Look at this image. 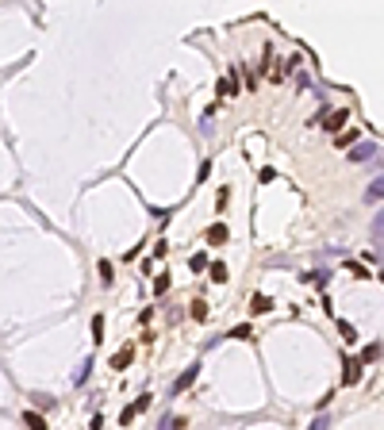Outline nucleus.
Returning a JSON list of instances; mask_svg holds the SVG:
<instances>
[{
	"mask_svg": "<svg viewBox=\"0 0 384 430\" xmlns=\"http://www.w3.org/2000/svg\"><path fill=\"white\" fill-rule=\"evenodd\" d=\"M104 338V315H92V342Z\"/></svg>",
	"mask_w": 384,
	"mask_h": 430,
	"instance_id": "nucleus-11",
	"label": "nucleus"
},
{
	"mask_svg": "<svg viewBox=\"0 0 384 430\" xmlns=\"http://www.w3.org/2000/svg\"><path fill=\"white\" fill-rule=\"evenodd\" d=\"M349 142H358V131H354V127H349L346 135H338V146H349Z\"/></svg>",
	"mask_w": 384,
	"mask_h": 430,
	"instance_id": "nucleus-14",
	"label": "nucleus"
},
{
	"mask_svg": "<svg viewBox=\"0 0 384 430\" xmlns=\"http://www.w3.org/2000/svg\"><path fill=\"white\" fill-rule=\"evenodd\" d=\"M253 330H250V323H238V327H231V338H250Z\"/></svg>",
	"mask_w": 384,
	"mask_h": 430,
	"instance_id": "nucleus-13",
	"label": "nucleus"
},
{
	"mask_svg": "<svg viewBox=\"0 0 384 430\" xmlns=\"http://www.w3.org/2000/svg\"><path fill=\"white\" fill-rule=\"evenodd\" d=\"M208 242H211V246H215V242H227V227H223V223L208 227Z\"/></svg>",
	"mask_w": 384,
	"mask_h": 430,
	"instance_id": "nucleus-6",
	"label": "nucleus"
},
{
	"mask_svg": "<svg viewBox=\"0 0 384 430\" xmlns=\"http://www.w3.org/2000/svg\"><path fill=\"white\" fill-rule=\"evenodd\" d=\"M23 422L31 430H46V419H43V415H35V411H23Z\"/></svg>",
	"mask_w": 384,
	"mask_h": 430,
	"instance_id": "nucleus-8",
	"label": "nucleus"
},
{
	"mask_svg": "<svg viewBox=\"0 0 384 430\" xmlns=\"http://www.w3.org/2000/svg\"><path fill=\"white\" fill-rule=\"evenodd\" d=\"M358 380H361V365L354 357H346V384H358Z\"/></svg>",
	"mask_w": 384,
	"mask_h": 430,
	"instance_id": "nucleus-5",
	"label": "nucleus"
},
{
	"mask_svg": "<svg viewBox=\"0 0 384 430\" xmlns=\"http://www.w3.org/2000/svg\"><path fill=\"white\" fill-rule=\"evenodd\" d=\"M100 277H104V281L112 284V277H115V273H112V261H100Z\"/></svg>",
	"mask_w": 384,
	"mask_h": 430,
	"instance_id": "nucleus-16",
	"label": "nucleus"
},
{
	"mask_svg": "<svg viewBox=\"0 0 384 430\" xmlns=\"http://www.w3.org/2000/svg\"><path fill=\"white\" fill-rule=\"evenodd\" d=\"M196 373H200V369L192 365V369H188V373H184V377H181V380H177V384H173V392H184V388H188L192 380H196Z\"/></svg>",
	"mask_w": 384,
	"mask_h": 430,
	"instance_id": "nucleus-9",
	"label": "nucleus"
},
{
	"mask_svg": "<svg viewBox=\"0 0 384 430\" xmlns=\"http://www.w3.org/2000/svg\"><path fill=\"white\" fill-rule=\"evenodd\" d=\"M219 96H238V77H235V69H231L227 77L219 81Z\"/></svg>",
	"mask_w": 384,
	"mask_h": 430,
	"instance_id": "nucleus-2",
	"label": "nucleus"
},
{
	"mask_svg": "<svg viewBox=\"0 0 384 430\" xmlns=\"http://www.w3.org/2000/svg\"><path fill=\"white\" fill-rule=\"evenodd\" d=\"M338 330H342V338H349V342L358 338V334H354V327H349V323H338Z\"/></svg>",
	"mask_w": 384,
	"mask_h": 430,
	"instance_id": "nucleus-19",
	"label": "nucleus"
},
{
	"mask_svg": "<svg viewBox=\"0 0 384 430\" xmlns=\"http://www.w3.org/2000/svg\"><path fill=\"white\" fill-rule=\"evenodd\" d=\"M319 123H327V131H334V135H338V127L346 123V112H342V108H338V112H331V108H327V112L319 115Z\"/></svg>",
	"mask_w": 384,
	"mask_h": 430,
	"instance_id": "nucleus-1",
	"label": "nucleus"
},
{
	"mask_svg": "<svg viewBox=\"0 0 384 430\" xmlns=\"http://www.w3.org/2000/svg\"><path fill=\"white\" fill-rule=\"evenodd\" d=\"M250 308H253V315H265V311H273V300L269 296H253Z\"/></svg>",
	"mask_w": 384,
	"mask_h": 430,
	"instance_id": "nucleus-4",
	"label": "nucleus"
},
{
	"mask_svg": "<svg viewBox=\"0 0 384 430\" xmlns=\"http://www.w3.org/2000/svg\"><path fill=\"white\" fill-rule=\"evenodd\" d=\"M211 281H227V265H223V261H215V265H211Z\"/></svg>",
	"mask_w": 384,
	"mask_h": 430,
	"instance_id": "nucleus-12",
	"label": "nucleus"
},
{
	"mask_svg": "<svg viewBox=\"0 0 384 430\" xmlns=\"http://www.w3.org/2000/svg\"><path fill=\"white\" fill-rule=\"evenodd\" d=\"M192 319H196V323L208 319V303H204V300H192Z\"/></svg>",
	"mask_w": 384,
	"mask_h": 430,
	"instance_id": "nucleus-10",
	"label": "nucleus"
},
{
	"mask_svg": "<svg viewBox=\"0 0 384 430\" xmlns=\"http://www.w3.org/2000/svg\"><path fill=\"white\" fill-rule=\"evenodd\" d=\"M135 361V350H131V346H127V350H119V353H115V357H112V369H127V365H131Z\"/></svg>",
	"mask_w": 384,
	"mask_h": 430,
	"instance_id": "nucleus-3",
	"label": "nucleus"
},
{
	"mask_svg": "<svg viewBox=\"0 0 384 430\" xmlns=\"http://www.w3.org/2000/svg\"><path fill=\"white\" fill-rule=\"evenodd\" d=\"M258 177H262V185H269V181H273V177H277V169H269V165H265V169H262V173H258Z\"/></svg>",
	"mask_w": 384,
	"mask_h": 430,
	"instance_id": "nucleus-18",
	"label": "nucleus"
},
{
	"mask_svg": "<svg viewBox=\"0 0 384 430\" xmlns=\"http://www.w3.org/2000/svg\"><path fill=\"white\" fill-rule=\"evenodd\" d=\"M192 269H208V254H196V258H192Z\"/></svg>",
	"mask_w": 384,
	"mask_h": 430,
	"instance_id": "nucleus-17",
	"label": "nucleus"
},
{
	"mask_svg": "<svg viewBox=\"0 0 384 430\" xmlns=\"http://www.w3.org/2000/svg\"><path fill=\"white\" fill-rule=\"evenodd\" d=\"M376 357H380V346H376V342H369L365 350H361V361H358V365H369V361H376Z\"/></svg>",
	"mask_w": 384,
	"mask_h": 430,
	"instance_id": "nucleus-7",
	"label": "nucleus"
},
{
	"mask_svg": "<svg viewBox=\"0 0 384 430\" xmlns=\"http://www.w3.org/2000/svg\"><path fill=\"white\" fill-rule=\"evenodd\" d=\"M166 288H169V277L162 273V277H157V281H154V296H162V292H166Z\"/></svg>",
	"mask_w": 384,
	"mask_h": 430,
	"instance_id": "nucleus-15",
	"label": "nucleus"
}]
</instances>
